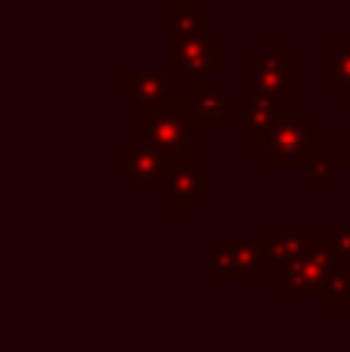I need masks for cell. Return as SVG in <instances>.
I'll return each instance as SVG.
<instances>
[{"label":"cell","instance_id":"cell-1","mask_svg":"<svg viewBox=\"0 0 350 352\" xmlns=\"http://www.w3.org/2000/svg\"><path fill=\"white\" fill-rule=\"evenodd\" d=\"M326 133L310 124L307 111H279L270 127L251 136V155L270 170H298L322 155Z\"/></svg>","mask_w":350,"mask_h":352},{"label":"cell","instance_id":"cell-14","mask_svg":"<svg viewBox=\"0 0 350 352\" xmlns=\"http://www.w3.org/2000/svg\"><path fill=\"white\" fill-rule=\"evenodd\" d=\"M322 80L335 90L350 84V43L329 41L322 47Z\"/></svg>","mask_w":350,"mask_h":352},{"label":"cell","instance_id":"cell-9","mask_svg":"<svg viewBox=\"0 0 350 352\" xmlns=\"http://www.w3.org/2000/svg\"><path fill=\"white\" fill-rule=\"evenodd\" d=\"M167 188V207L174 213H192L198 207V201H205L211 195V173L205 167L192 164H177L171 167L165 176Z\"/></svg>","mask_w":350,"mask_h":352},{"label":"cell","instance_id":"cell-20","mask_svg":"<svg viewBox=\"0 0 350 352\" xmlns=\"http://www.w3.org/2000/svg\"><path fill=\"white\" fill-rule=\"evenodd\" d=\"M229 3H264V0H229Z\"/></svg>","mask_w":350,"mask_h":352},{"label":"cell","instance_id":"cell-2","mask_svg":"<svg viewBox=\"0 0 350 352\" xmlns=\"http://www.w3.org/2000/svg\"><path fill=\"white\" fill-rule=\"evenodd\" d=\"M196 124L183 115V109H140L136 136L146 146L158 148L171 167L196 161Z\"/></svg>","mask_w":350,"mask_h":352},{"label":"cell","instance_id":"cell-3","mask_svg":"<svg viewBox=\"0 0 350 352\" xmlns=\"http://www.w3.org/2000/svg\"><path fill=\"white\" fill-rule=\"evenodd\" d=\"M167 65L177 72V78L186 87L214 80L227 65V47L211 37H196V34H180L171 28L167 34Z\"/></svg>","mask_w":350,"mask_h":352},{"label":"cell","instance_id":"cell-13","mask_svg":"<svg viewBox=\"0 0 350 352\" xmlns=\"http://www.w3.org/2000/svg\"><path fill=\"white\" fill-rule=\"evenodd\" d=\"M167 16H171V28L180 31V34L211 37V16L198 10L192 0H171L167 3Z\"/></svg>","mask_w":350,"mask_h":352},{"label":"cell","instance_id":"cell-4","mask_svg":"<svg viewBox=\"0 0 350 352\" xmlns=\"http://www.w3.org/2000/svg\"><path fill=\"white\" fill-rule=\"evenodd\" d=\"M211 281H267L264 244L251 238H214L208 244Z\"/></svg>","mask_w":350,"mask_h":352},{"label":"cell","instance_id":"cell-7","mask_svg":"<svg viewBox=\"0 0 350 352\" xmlns=\"http://www.w3.org/2000/svg\"><path fill=\"white\" fill-rule=\"evenodd\" d=\"M189 87L183 80H171L165 72H127L124 74V93L140 109H183Z\"/></svg>","mask_w":350,"mask_h":352},{"label":"cell","instance_id":"cell-5","mask_svg":"<svg viewBox=\"0 0 350 352\" xmlns=\"http://www.w3.org/2000/svg\"><path fill=\"white\" fill-rule=\"evenodd\" d=\"M341 269L335 254L322 241H310L295 260L282 266L279 294L282 297H322L329 278Z\"/></svg>","mask_w":350,"mask_h":352},{"label":"cell","instance_id":"cell-17","mask_svg":"<svg viewBox=\"0 0 350 352\" xmlns=\"http://www.w3.org/2000/svg\"><path fill=\"white\" fill-rule=\"evenodd\" d=\"M338 173H341V167H338V161H335V155L329 158L326 152L316 155L307 164V176L313 186H332V182H338Z\"/></svg>","mask_w":350,"mask_h":352},{"label":"cell","instance_id":"cell-11","mask_svg":"<svg viewBox=\"0 0 350 352\" xmlns=\"http://www.w3.org/2000/svg\"><path fill=\"white\" fill-rule=\"evenodd\" d=\"M260 244H264L267 263L285 266V263L295 260L310 244V232H307V226H270L264 232V238H260Z\"/></svg>","mask_w":350,"mask_h":352},{"label":"cell","instance_id":"cell-19","mask_svg":"<svg viewBox=\"0 0 350 352\" xmlns=\"http://www.w3.org/2000/svg\"><path fill=\"white\" fill-rule=\"evenodd\" d=\"M335 96H338L341 102H347V109H350V84L347 87H338V90H335Z\"/></svg>","mask_w":350,"mask_h":352},{"label":"cell","instance_id":"cell-12","mask_svg":"<svg viewBox=\"0 0 350 352\" xmlns=\"http://www.w3.org/2000/svg\"><path fill=\"white\" fill-rule=\"evenodd\" d=\"M279 105L282 102H273V99H264V96H248V99H233V118L242 130L248 133H260V130L270 127V121L279 115Z\"/></svg>","mask_w":350,"mask_h":352},{"label":"cell","instance_id":"cell-18","mask_svg":"<svg viewBox=\"0 0 350 352\" xmlns=\"http://www.w3.org/2000/svg\"><path fill=\"white\" fill-rule=\"evenodd\" d=\"M335 161H338V167L347 170V176H350V133L335 146Z\"/></svg>","mask_w":350,"mask_h":352},{"label":"cell","instance_id":"cell-10","mask_svg":"<svg viewBox=\"0 0 350 352\" xmlns=\"http://www.w3.org/2000/svg\"><path fill=\"white\" fill-rule=\"evenodd\" d=\"M167 170H171V164L165 161V155L158 148L146 146L140 136L124 146V182H130V186L165 182Z\"/></svg>","mask_w":350,"mask_h":352},{"label":"cell","instance_id":"cell-8","mask_svg":"<svg viewBox=\"0 0 350 352\" xmlns=\"http://www.w3.org/2000/svg\"><path fill=\"white\" fill-rule=\"evenodd\" d=\"M189 90L192 93H186V99H183V115L198 130L223 127L227 118L233 115V99L227 96V90L217 80H205V84H196Z\"/></svg>","mask_w":350,"mask_h":352},{"label":"cell","instance_id":"cell-6","mask_svg":"<svg viewBox=\"0 0 350 352\" xmlns=\"http://www.w3.org/2000/svg\"><path fill=\"white\" fill-rule=\"evenodd\" d=\"M291 72H295V59L285 56L276 41H270L264 53L251 62V96H264L273 102H291L295 99Z\"/></svg>","mask_w":350,"mask_h":352},{"label":"cell","instance_id":"cell-16","mask_svg":"<svg viewBox=\"0 0 350 352\" xmlns=\"http://www.w3.org/2000/svg\"><path fill=\"white\" fill-rule=\"evenodd\" d=\"M322 244L332 250L335 260H338L341 266H350V223L329 226V229L322 232Z\"/></svg>","mask_w":350,"mask_h":352},{"label":"cell","instance_id":"cell-15","mask_svg":"<svg viewBox=\"0 0 350 352\" xmlns=\"http://www.w3.org/2000/svg\"><path fill=\"white\" fill-rule=\"evenodd\" d=\"M322 306H326L329 312L350 309V275H347V266H341L338 272L329 278L326 291H322Z\"/></svg>","mask_w":350,"mask_h":352}]
</instances>
